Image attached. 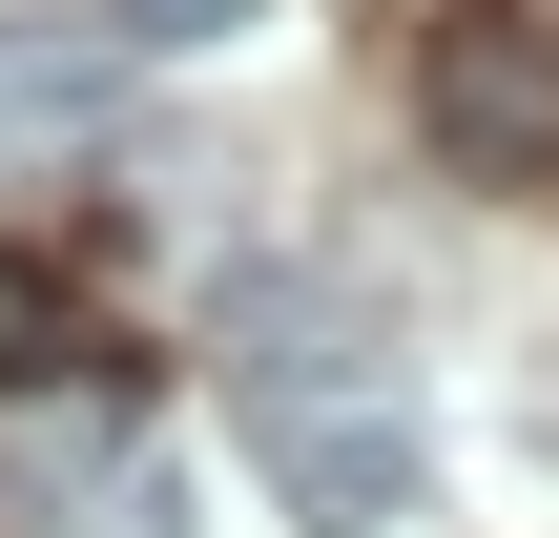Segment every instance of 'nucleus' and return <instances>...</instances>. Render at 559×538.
Segmentation results:
<instances>
[{
	"label": "nucleus",
	"instance_id": "1",
	"mask_svg": "<svg viewBox=\"0 0 559 538\" xmlns=\"http://www.w3.org/2000/svg\"><path fill=\"white\" fill-rule=\"evenodd\" d=\"M415 124H436L477 187H559V21H539V0H436Z\"/></svg>",
	"mask_w": 559,
	"mask_h": 538
},
{
	"label": "nucleus",
	"instance_id": "2",
	"mask_svg": "<svg viewBox=\"0 0 559 538\" xmlns=\"http://www.w3.org/2000/svg\"><path fill=\"white\" fill-rule=\"evenodd\" d=\"M270 498L311 538H394V518H436V456H415V415H373V394H270Z\"/></svg>",
	"mask_w": 559,
	"mask_h": 538
},
{
	"label": "nucleus",
	"instance_id": "3",
	"mask_svg": "<svg viewBox=\"0 0 559 538\" xmlns=\"http://www.w3.org/2000/svg\"><path fill=\"white\" fill-rule=\"evenodd\" d=\"M228 352H249L270 394H373V290H353V270H249V290H228Z\"/></svg>",
	"mask_w": 559,
	"mask_h": 538
},
{
	"label": "nucleus",
	"instance_id": "4",
	"mask_svg": "<svg viewBox=\"0 0 559 538\" xmlns=\"http://www.w3.org/2000/svg\"><path fill=\"white\" fill-rule=\"evenodd\" d=\"M124 104V41L104 21H0V145H83Z\"/></svg>",
	"mask_w": 559,
	"mask_h": 538
},
{
	"label": "nucleus",
	"instance_id": "5",
	"mask_svg": "<svg viewBox=\"0 0 559 538\" xmlns=\"http://www.w3.org/2000/svg\"><path fill=\"white\" fill-rule=\"evenodd\" d=\"M83 352H104V332H83L41 270H0V394H41V373H83Z\"/></svg>",
	"mask_w": 559,
	"mask_h": 538
},
{
	"label": "nucleus",
	"instance_id": "6",
	"mask_svg": "<svg viewBox=\"0 0 559 538\" xmlns=\"http://www.w3.org/2000/svg\"><path fill=\"white\" fill-rule=\"evenodd\" d=\"M249 21H270V0H104L124 62H187V41H249Z\"/></svg>",
	"mask_w": 559,
	"mask_h": 538
},
{
	"label": "nucleus",
	"instance_id": "7",
	"mask_svg": "<svg viewBox=\"0 0 559 538\" xmlns=\"http://www.w3.org/2000/svg\"><path fill=\"white\" fill-rule=\"evenodd\" d=\"M83 538H187V477H166V456H124V477L83 498Z\"/></svg>",
	"mask_w": 559,
	"mask_h": 538
},
{
	"label": "nucleus",
	"instance_id": "8",
	"mask_svg": "<svg viewBox=\"0 0 559 538\" xmlns=\"http://www.w3.org/2000/svg\"><path fill=\"white\" fill-rule=\"evenodd\" d=\"M539 435H559V394H539Z\"/></svg>",
	"mask_w": 559,
	"mask_h": 538
}]
</instances>
